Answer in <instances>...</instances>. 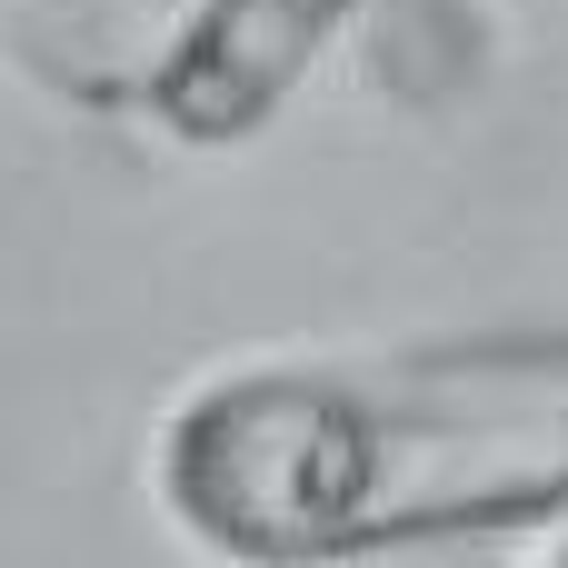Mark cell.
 Instances as JSON below:
<instances>
[{
  "instance_id": "cell-3",
  "label": "cell",
  "mask_w": 568,
  "mask_h": 568,
  "mask_svg": "<svg viewBox=\"0 0 568 568\" xmlns=\"http://www.w3.org/2000/svg\"><path fill=\"white\" fill-rule=\"evenodd\" d=\"M539 568H568V519L549 529V549H539Z\"/></svg>"
},
{
  "instance_id": "cell-2",
  "label": "cell",
  "mask_w": 568,
  "mask_h": 568,
  "mask_svg": "<svg viewBox=\"0 0 568 568\" xmlns=\"http://www.w3.org/2000/svg\"><path fill=\"white\" fill-rule=\"evenodd\" d=\"M369 0H180L140 60V120L180 150L260 140Z\"/></svg>"
},
{
  "instance_id": "cell-1",
  "label": "cell",
  "mask_w": 568,
  "mask_h": 568,
  "mask_svg": "<svg viewBox=\"0 0 568 568\" xmlns=\"http://www.w3.org/2000/svg\"><path fill=\"white\" fill-rule=\"evenodd\" d=\"M160 519L220 568H369L568 519V339L290 349L150 429Z\"/></svg>"
}]
</instances>
